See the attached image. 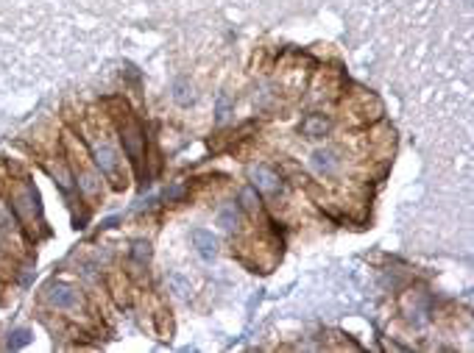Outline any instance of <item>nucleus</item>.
<instances>
[{
	"label": "nucleus",
	"instance_id": "nucleus-1",
	"mask_svg": "<svg viewBox=\"0 0 474 353\" xmlns=\"http://www.w3.org/2000/svg\"><path fill=\"white\" fill-rule=\"evenodd\" d=\"M45 301L54 309H70L73 312L81 304V296H79V289H73L70 284H47Z\"/></svg>",
	"mask_w": 474,
	"mask_h": 353
},
{
	"label": "nucleus",
	"instance_id": "nucleus-2",
	"mask_svg": "<svg viewBox=\"0 0 474 353\" xmlns=\"http://www.w3.org/2000/svg\"><path fill=\"white\" fill-rule=\"evenodd\" d=\"M92 145V156H95V164L100 167V172L103 175H110V179H115V184L121 187V182H118V153H115V148L110 145V142H98V140H92L90 142Z\"/></svg>",
	"mask_w": 474,
	"mask_h": 353
},
{
	"label": "nucleus",
	"instance_id": "nucleus-3",
	"mask_svg": "<svg viewBox=\"0 0 474 353\" xmlns=\"http://www.w3.org/2000/svg\"><path fill=\"white\" fill-rule=\"evenodd\" d=\"M251 182L259 192H266V195H279L282 192V179H279V172L271 170L269 164H257L251 167Z\"/></svg>",
	"mask_w": 474,
	"mask_h": 353
},
{
	"label": "nucleus",
	"instance_id": "nucleus-4",
	"mask_svg": "<svg viewBox=\"0 0 474 353\" xmlns=\"http://www.w3.org/2000/svg\"><path fill=\"white\" fill-rule=\"evenodd\" d=\"M312 167L319 175H335L341 161H338V153L335 151H315L312 153Z\"/></svg>",
	"mask_w": 474,
	"mask_h": 353
},
{
	"label": "nucleus",
	"instance_id": "nucleus-5",
	"mask_svg": "<svg viewBox=\"0 0 474 353\" xmlns=\"http://www.w3.org/2000/svg\"><path fill=\"white\" fill-rule=\"evenodd\" d=\"M330 131V120L324 114H310L307 120L301 123V134L310 137V140H319V137H327Z\"/></svg>",
	"mask_w": 474,
	"mask_h": 353
},
{
	"label": "nucleus",
	"instance_id": "nucleus-6",
	"mask_svg": "<svg viewBox=\"0 0 474 353\" xmlns=\"http://www.w3.org/2000/svg\"><path fill=\"white\" fill-rule=\"evenodd\" d=\"M193 243L198 245V254L209 262V259H216V254H218V243H216V237L209 231H204V228H198V231H193Z\"/></svg>",
	"mask_w": 474,
	"mask_h": 353
},
{
	"label": "nucleus",
	"instance_id": "nucleus-7",
	"mask_svg": "<svg viewBox=\"0 0 474 353\" xmlns=\"http://www.w3.org/2000/svg\"><path fill=\"white\" fill-rule=\"evenodd\" d=\"M123 145H126L129 156H132L134 161H140V148H142V137H140V129H137L134 123H129V126L123 129Z\"/></svg>",
	"mask_w": 474,
	"mask_h": 353
},
{
	"label": "nucleus",
	"instance_id": "nucleus-8",
	"mask_svg": "<svg viewBox=\"0 0 474 353\" xmlns=\"http://www.w3.org/2000/svg\"><path fill=\"white\" fill-rule=\"evenodd\" d=\"M176 103L179 106H190L193 100H195V95H193V87L187 84V81H176Z\"/></svg>",
	"mask_w": 474,
	"mask_h": 353
},
{
	"label": "nucleus",
	"instance_id": "nucleus-9",
	"mask_svg": "<svg viewBox=\"0 0 474 353\" xmlns=\"http://www.w3.org/2000/svg\"><path fill=\"white\" fill-rule=\"evenodd\" d=\"M237 220H240V212H237L235 206H226V209L218 214V225H224L226 231H232V228L237 225Z\"/></svg>",
	"mask_w": 474,
	"mask_h": 353
},
{
	"label": "nucleus",
	"instance_id": "nucleus-10",
	"mask_svg": "<svg viewBox=\"0 0 474 353\" xmlns=\"http://www.w3.org/2000/svg\"><path fill=\"white\" fill-rule=\"evenodd\" d=\"M151 251H148V243H134V259L137 262H148Z\"/></svg>",
	"mask_w": 474,
	"mask_h": 353
},
{
	"label": "nucleus",
	"instance_id": "nucleus-11",
	"mask_svg": "<svg viewBox=\"0 0 474 353\" xmlns=\"http://www.w3.org/2000/svg\"><path fill=\"white\" fill-rule=\"evenodd\" d=\"M226 117H229V98L224 95V98H221V103H218V123H224Z\"/></svg>",
	"mask_w": 474,
	"mask_h": 353
},
{
	"label": "nucleus",
	"instance_id": "nucleus-12",
	"mask_svg": "<svg viewBox=\"0 0 474 353\" xmlns=\"http://www.w3.org/2000/svg\"><path fill=\"white\" fill-rule=\"evenodd\" d=\"M243 201H246V206H248V209H257V203H259L251 187H248V190H243Z\"/></svg>",
	"mask_w": 474,
	"mask_h": 353
}]
</instances>
